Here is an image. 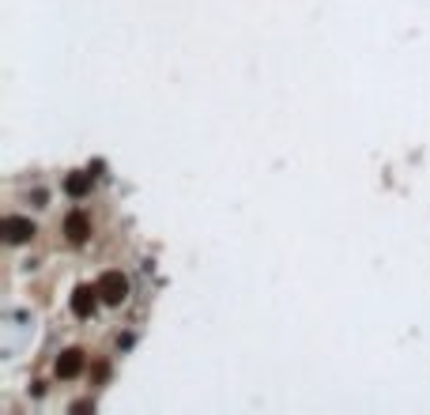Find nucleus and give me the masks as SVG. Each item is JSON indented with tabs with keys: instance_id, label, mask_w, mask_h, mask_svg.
<instances>
[{
	"instance_id": "obj_1",
	"label": "nucleus",
	"mask_w": 430,
	"mask_h": 415,
	"mask_svg": "<svg viewBox=\"0 0 430 415\" xmlns=\"http://www.w3.org/2000/svg\"><path fill=\"white\" fill-rule=\"evenodd\" d=\"M98 294H102V302L117 306V302L129 294V283H125V276H121V272H106V276L98 279Z\"/></svg>"
},
{
	"instance_id": "obj_2",
	"label": "nucleus",
	"mask_w": 430,
	"mask_h": 415,
	"mask_svg": "<svg viewBox=\"0 0 430 415\" xmlns=\"http://www.w3.org/2000/svg\"><path fill=\"white\" fill-rule=\"evenodd\" d=\"M98 299H102V294H98V283H95V287H91V283L76 287V294H72V313H76V318H91V310H95Z\"/></svg>"
},
{
	"instance_id": "obj_3",
	"label": "nucleus",
	"mask_w": 430,
	"mask_h": 415,
	"mask_svg": "<svg viewBox=\"0 0 430 415\" xmlns=\"http://www.w3.org/2000/svg\"><path fill=\"white\" fill-rule=\"evenodd\" d=\"M4 231H8V242L19 246V242H27V238H35V223L23 219V215H8V219H4Z\"/></svg>"
},
{
	"instance_id": "obj_4",
	"label": "nucleus",
	"mask_w": 430,
	"mask_h": 415,
	"mask_svg": "<svg viewBox=\"0 0 430 415\" xmlns=\"http://www.w3.org/2000/svg\"><path fill=\"white\" fill-rule=\"evenodd\" d=\"M64 234H68V242H83L87 234H91V223H87L83 212H72L68 219H64Z\"/></svg>"
},
{
	"instance_id": "obj_5",
	"label": "nucleus",
	"mask_w": 430,
	"mask_h": 415,
	"mask_svg": "<svg viewBox=\"0 0 430 415\" xmlns=\"http://www.w3.org/2000/svg\"><path fill=\"white\" fill-rule=\"evenodd\" d=\"M80 370H83V351H64L57 359V374L61 378H76Z\"/></svg>"
},
{
	"instance_id": "obj_6",
	"label": "nucleus",
	"mask_w": 430,
	"mask_h": 415,
	"mask_svg": "<svg viewBox=\"0 0 430 415\" xmlns=\"http://www.w3.org/2000/svg\"><path fill=\"white\" fill-rule=\"evenodd\" d=\"M87 189H91V174H76V178H68V193L72 196H80Z\"/></svg>"
}]
</instances>
